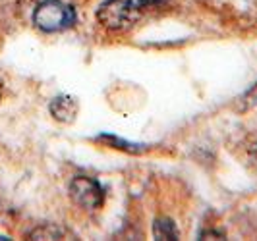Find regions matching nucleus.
Listing matches in <instances>:
<instances>
[{"instance_id":"6e6552de","label":"nucleus","mask_w":257,"mask_h":241,"mask_svg":"<svg viewBox=\"0 0 257 241\" xmlns=\"http://www.w3.org/2000/svg\"><path fill=\"white\" fill-rule=\"evenodd\" d=\"M247 160L257 168V139H253L247 145Z\"/></svg>"},{"instance_id":"f257e3e1","label":"nucleus","mask_w":257,"mask_h":241,"mask_svg":"<svg viewBox=\"0 0 257 241\" xmlns=\"http://www.w3.org/2000/svg\"><path fill=\"white\" fill-rule=\"evenodd\" d=\"M149 4L151 0H106L101 4L97 18L104 27L122 31L134 26Z\"/></svg>"},{"instance_id":"423d86ee","label":"nucleus","mask_w":257,"mask_h":241,"mask_svg":"<svg viewBox=\"0 0 257 241\" xmlns=\"http://www.w3.org/2000/svg\"><path fill=\"white\" fill-rule=\"evenodd\" d=\"M62 235V231L58 228H54V226H45V228H39L35 229L33 233H31V237H41V239H54V237H60Z\"/></svg>"},{"instance_id":"20e7f679","label":"nucleus","mask_w":257,"mask_h":241,"mask_svg":"<svg viewBox=\"0 0 257 241\" xmlns=\"http://www.w3.org/2000/svg\"><path fill=\"white\" fill-rule=\"evenodd\" d=\"M51 112L60 122H72L77 114V102L72 97H66V95L56 97L51 102Z\"/></svg>"},{"instance_id":"39448f33","label":"nucleus","mask_w":257,"mask_h":241,"mask_svg":"<svg viewBox=\"0 0 257 241\" xmlns=\"http://www.w3.org/2000/svg\"><path fill=\"white\" fill-rule=\"evenodd\" d=\"M153 235L157 239H176V237H178V229H176L172 220H168V218H159V220H155Z\"/></svg>"},{"instance_id":"0eeeda50","label":"nucleus","mask_w":257,"mask_h":241,"mask_svg":"<svg viewBox=\"0 0 257 241\" xmlns=\"http://www.w3.org/2000/svg\"><path fill=\"white\" fill-rule=\"evenodd\" d=\"M242 104H240V110H249V108H253L257 104V83L251 87V89L245 93L244 97H242Z\"/></svg>"},{"instance_id":"7ed1b4c3","label":"nucleus","mask_w":257,"mask_h":241,"mask_svg":"<svg viewBox=\"0 0 257 241\" xmlns=\"http://www.w3.org/2000/svg\"><path fill=\"white\" fill-rule=\"evenodd\" d=\"M70 195L79 206L89 208V210L99 208L104 201L103 187L99 185V181H95L93 178H85V176L74 178L70 185Z\"/></svg>"},{"instance_id":"f03ea898","label":"nucleus","mask_w":257,"mask_h":241,"mask_svg":"<svg viewBox=\"0 0 257 241\" xmlns=\"http://www.w3.org/2000/svg\"><path fill=\"white\" fill-rule=\"evenodd\" d=\"M33 22L41 31L54 33L74 26L76 14L72 10V6L64 4L62 0H43L35 8Z\"/></svg>"}]
</instances>
